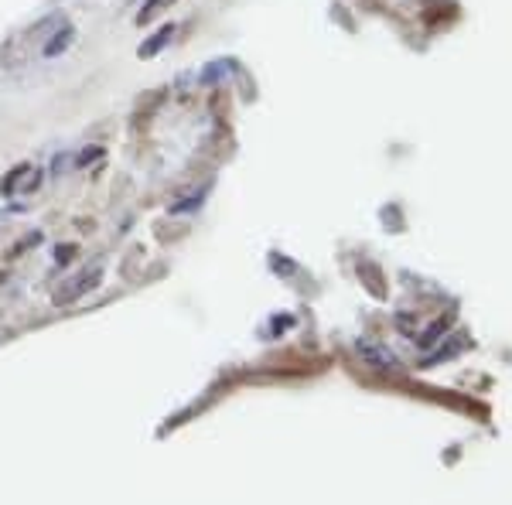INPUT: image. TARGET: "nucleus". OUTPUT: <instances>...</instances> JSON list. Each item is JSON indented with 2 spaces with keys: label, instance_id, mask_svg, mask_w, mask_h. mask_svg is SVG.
<instances>
[{
  "label": "nucleus",
  "instance_id": "obj_1",
  "mask_svg": "<svg viewBox=\"0 0 512 505\" xmlns=\"http://www.w3.org/2000/svg\"><path fill=\"white\" fill-rule=\"evenodd\" d=\"M65 24H69L65 21V14H48V18H41L35 28L21 31V35H14L11 41H7L0 62H4L7 69H21V65H31L35 59H48L52 38L59 35Z\"/></svg>",
  "mask_w": 512,
  "mask_h": 505
},
{
  "label": "nucleus",
  "instance_id": "obj_2",
  "mask_svg": "<svg viewBox=\"0 0 512 505\" xmlns=\"http://www.w3.org/2000/svg\"><path fill=\"white\" fill-rule=\"evenodd\" d=\"M359 349L376 362V369H396V355L386 352V349H379L376 342H359Z\"/></svg>",
  "mask_w": 512,
  "mask_h": 505
},
{
  "label": "nucleus",
  "instance_id": "obj_3",
  "mask_svg": "<svg viewBox=\"0 0 512 505\" xmlns=\"http://www.w3.org/2000/svg\"><path fill=\"white\" fill-rule=\"evenodd\" d=\"M171 35H175V24H168V28H161V31H158V38H154L151 45H144V48H140V55H154V52H158V48H161L164 41H168Z\"/></svg>",
  "mask_w": 512,
  "mask_h": 505
},
{
  "label": "nucleus",
  "instance_id": "obj_4",
  "mask_svg": "<svg viewBox=\"0 0 512 505\" xmlns=\"http://www.w3.org/2000/svg\"><path fill=\"white\" fill-rule=\"evenodd\" d=\"M168 4H171V0H151V4H147V7H144V11H140V14H137V21H140V24H144V21H151V18H154V14H158V11H161V7H168Z\"/></svg>",
  "mask_w": 512,
  "mask_h": 505
}]
</instances>
